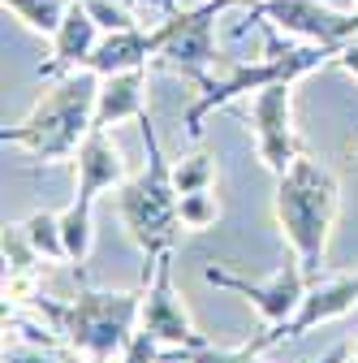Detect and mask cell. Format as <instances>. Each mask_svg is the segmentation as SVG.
<instances>
[{
  "label": "cell",
  "mask_w": 358,
  "mask_h": 363,
  "mask_svg": "<svg viewBox=\"0 0 358 363\" xmlns=\"http://www.w3.org/2000/svg\"><path fill=\"white\" fill-rule=\"evenodd\" d=\"M263 18V13H259ZM263 30V57H229L220 61L203 82H195V100L190 108L182 113V125H186V139H203V125L216 108H229L246 96H255V91L272 86V82H298L306 74L324 69L328 61H337L333 48H320V43H302V39H289L281 35L272 22H259Z\"/></svg>",
  "instance_id": "6da1fadb"
},
{
  "label": "cell",
  "mask_w": 358,
  "mask_h": 363,
  "mask_svg": "<svg viewBox=\"0 0 358 363\" xmlns=\"http://www.w3.org/2000/svg\"><path fill=\"white\" fill-rule=\"evenodd\" d=\"M30 307L74 354L91 359V363H121L125 346L139 333L143 286L139 290H96V286L78 281L69 298L39 294Z\"/></svg>",
  "instance_id": "7a4b0ae2"
},
{
  "label": "cell",
  "mask_w": 358,
  "mask_h": 363,
  "mask_svg": "<svg viewBox=\"0 0 358 363\" xmlns=\"http://www.w3.org/2000/svg\"><path fill=\"white\" fill-rule=\"evenodd\" d=\"M272 212L277 225L289 242V255L302 264L311 281H320V272L328 264V242H333V225L341 212V182L337 173L316 160V156H298L272 191Z\"/></svg>",
  "instance_id": "3957f363"
},
{
  "label": "cell",
  "mask_w": 358,
  "mask_h": 363,
  "mask_svg": "<svg viewBox=\"0 0 358 363\" xmlns=\"http://www.w3.org/2000/svg\"><path fill=\"white\" fill-rule=\"evenodd\" d=\"M96 100H100V74L91 69L65 74L52 82V91H43V100L22 121L0 130V143H13L43 164L74 160L82 139L96 130Z\"/></svg>",
  "instance_id": "277c9868"
},
{
  "label": "cell",
  "mask_w": 358,
  "mask_h": 363,
  "mask_svg": "<svg viewBox=\"0 0 358 363\" xmlns=\"http://www.w3.org/2000/svg\"><path fill=\"white\" fill-rule=\"evenodd\" d=\"M139 134H143V152H147V164L139 177H129L125 186H117V216L121 225L129 230L134 247L147 255V264L164 251L177 247V230H186L182 225V195L173 186V164L164 160V147H160V134L151 125V113L139 121Z\"/></svg>",
  "instance_id": "5b68a950"
},
{
  "label": "cell",
  "mask_w": 358,
  "mask_h": 363,
  "mask_svg": "<svg viewBox=\"0 0 358 363\" xmlns=\"http://www.w3.org/2000/svg\"><path fill=\"white\" fill-rule=\"evenodd\" d=\"M238 5H246V0H203L195 9H173L160 22L164 43L156 52V65L190 78V86L203 82L220 61H225V52H220V43H216V22L225 13H233Z\"/></svg>",
  "instance_id": "8992f818"
},
{
  "label": "cell",
  "mask_w": 358,
  "mask_h": 363,
  "mask_svg": "<svg viewBox=\"0 0 358 363\" xmlns=\"http://www.w3.org/2000/svg\"><path fill=\"white\" fill-rule=\"evenodd\" d=\"M203 281H207V286H220V290L242 294V298L263 315V320H267V329L294 320V311L302 307V298H306V290H311V277L302 272V264H298L294 255H289L267 281H250V277H242V272L225 268L220 259H207V264H203Z\"/></svg>",
  "instance_id": "52a82bcc"
},
{
  "label": "cell",
  "mask_w": 358,
  "mask_h": 363,
  "mask_svg": "<svg viewBox=\"0 0 358 363\" xmlns=\"http://www.w3.org/2000/svg\"><path fill=\"white\" fill-rule=\"evenodd\" d=\"M250 130H255V156L259 164L281 177L298 156L302 139L294 130V82H272L250 96Z\"/></svg>",
  "instance_id": "ba28073f"
},
{
  "label": "cell",
  "mask_w": 358,
  "mask_h": 363,
  "mask_svg": "<svg viewBox=\"0 0 358 363\" xmlns=\"http://www.w3.org/2000/svg\"><path fill=\"white\" fill-rule=\"evenodd\" d=\"M255 9L281 35L320 43V48H333V52H341L358 35V9H333L328 0H255Z\"/></svg>",
  "instance_id": "9c48e42d"
},
{
  "label": "cell",
  "mask_w": 358,
  "mask_h": 363,
  "mask_svg": "<svg viewBox=\"0 0 358 363\" xmlns=\"http://www.w3.org/2000/svg\"><path fill=\"white\" fill-rule=\"evenodd\" d=\"M139 329H147L151 337H160L164 346H177V350H199L207 342L195 329L186 303L177 298V286H173V251H164V255L151 259V277L143 281V315H139Z\"/></svg>",
  "instance_id": "30bf717a"
},
{
  "label": "cell",
  "mask_w": 358,
  "mask_h": 363,
  "mask_svg": "<svg viewBox=\"0 0 358 363\" xmlns=\"http://www.w3.org/2000/svg\"><path fill=\"white\" fill-rule=\"evenodd\" d=\"M354 307H358V268L333 272V277H324V281H311L302 307L294 311V320L272 325L267 333H259V346L272 350V346H281V342H298V337H306L311 329H320V325H328V320L350 315Z\"/></svg>",
  "instance_id": "8fae6325"
},
{
  "label": "cell",
  "mask_w": 358,
  "mask_h": 363,
  "mask_svg": "<svg viewBox=\"0 0 358 363\" xmlns=\"http://www.w3.org/2000/svg\"><path fill=\"white\" fill-rule=\"evenodd\" d=\"M100 39H104V30L91 18V9H86L82 0H74V9L65 13L61 30L52 35V52H48V61L39 65V78H65V74L86 69V61H91Z\"/></svg>",
  "instance_id": "7c38bea8"
},
{
  "label": "cell",
  "mask_w": 358,
  "mask_h": 363,
  "mask_svg": "<svg viewBox=\"0 0 358 363\" xmlns=\"http://www.w3.org/2000/svg\"><path fill=\"white\" fill-rule=\"evenodd\" d=\"M160 26H129V30H104V39L96 43L86 69L108 78V74H125V69H147L156 65V52H160Z\"/></svg>",
  "instance_id": "4fadbf2b"
},
{
  "label": "cell",
  "mask_w": 358,
  "mask_h": 363,
  "mask_svg": "<svg viewBox=\"0 0 358 363\" xmlns=\"http://www.w3.org/2000/svg\"><path fill=\"white\" fill-rule=\"evenodd\" d=\"M147 117V69H125L100 78V100H96V130H112L121 121H143Z\"/></svg>",
  "instance_id": "5bb4252c"
},
{
  "label": "cell",
  "mask_w": 358,
  "mask_h": 363,
  "mask_svg": "<svg viewBox=\"0 0 358 363\" xmlns=\"http://www.w3.org/2000/svg\"><path fill=\"white\" fill-rule=\"evenodd\" d=\"M22 230L30 238V247L39 251L43 264H69V251H65V230H61V212H30L22 220Z\"/></svg>",
  "instance_id": "9a60e30c"
},
{
  "label": "cell",
  "mask_w": 358,
  "mask_h": 363,
  "mask_svg": "<svg viewBox=\"0 0 358 363\" xmlns=\"http://www.w3.org/2000/svg\"><path fill=\"white\" fill-rule=\"evenodd\" d=\"M5 9L26 26V30H35V35H57L61 30V22H65V13L74 9V0H5Z\"/></svg>",
  "instance_id": "2e32d148"
},
{
  "label": "cell",
  "mask_w": 358,
  "mask_h": 363,
  "mask_svg": "<svg viewBox=\"0 0 358 363\" xmlns=\"http://www.w3.org/2000/svg\"><path fill=\"white\" fill-rule=\"evenodd\" d=\"M173 186L177 195H190V191H212L216 186V156L212 152H190L173 164Z\"/></svg>",
  "instance_id": "e0dca14e"
},
{
  "label": "cell",
  "mask_w": 358,
  "mask_h": 363,
  "mask_svg": "<svg viewBox=\"0 0 358 363\" xmlns=\"http://www.w3.org/2000/svg\"><path fill=\"white\" fill-rule=\"evenodd\" d=\"M177 212H182V225H186V230L203 234V230H216V220H220V199H216L212 191H190V195H182Z\"/></svg>",
  "instance_id": "ac0fdd59"
},
{
  "label": "cell",
  "mask_w": 358,
  "mask_h": 363,
  "mask_svg": "<svg viewBox=\"0 0 358 363\" xmlns=\"http://www.w3.org/2000/svg\"><path fill=\"white\" fill-rule=\"evenodd\" d=\"M91 18L100 22V30H129V26H143L139 9L129 5V0H82Z\"/></svg>",
  "instance_id": "d6986e66"
},
{
  "label": "cell",
  "mask_w": 358,
  "mask_h": 363,
  "mask_svg": "<svg viewBox=\"0 0 358 363\" xmlns=\"http://www.w3.org/2000/svg\"><path fill=\"white\" fill-rule=\"evenodd\" d=\"M259 354H263L259 337H250L246 346H216V342H203L199 350H186L182 363H250V359H259Z\"/></svg>",
  "instance_id": "ffe728a7"
},
{
  "label": "cell",
  "mask_w": 358,
  "mask_h": 363,
  "mask_svg": "<svg viewBox=\"0 0 358 363\" xmlns=\"http://www.w3.org/2000/svg\"><path fill=\"white\" fill-rule=\"evenodd\" d=\"M39 251L30 247L26 230H22V220L18 225H5V268H39Z\"/></svg>",
  "instance_id": "44dd1931"
},
{
  "label": "cell",
  "mask_w": 358,
  "mask_h": 363,
  "mask_svg": "<svg viewBox=\"0 0 358 363\" xmlns=\"http://www.w3.org/2000/svg\"><path fill=\"white\" fill-rule=\"evenodd\" d=\"M333 65H341V69H345L350 78H358V35H354V39L345 43L341 52H337V61H333Z\"/></svg>",
  "instance_id": "7402d4cb"
},
{
  "label": "cell",
  "mask_w": 358,
  "mask_h": 363,
  "mask_svg": "<svg viewBox=\"0 0 358 363\" xmlns=\"http://www.w3.org/2000/svg\"><path fill=\"white\" fill-rule=\"evenodd\" d=\"M350 354H354V359H358V342H350Z\"/></svg>",
  "instance_id": "603a6c76"
},
{
  "label": "cell",
  "mask_w": 358,
  "mask_h": 363,
  "mask_svg": "<svg viewBox=\"0 0 358 363\" xmlns=\"http://www.w3.org/2000/svg\"><path fill=\"white\" fill-rule=\"evenodd\" d=\"M345 363H358V359H354V354H350V359H345Z\"/></svg>",
  "instance_id": "cb8c5ba5"
},
{
  "label": "cell",
  "mask_w": 358,
  "mask_h": 363,
  "mask_svg": "<svg viewBox=\"0 0 358 363\" xmlns=\"http://www.w3.org/2000/svg\"><path fill=\"white\" fill-rule=\"evenodd\" d=\"M250 363H259V359H250Z\"/></svg>",
  "instance_id": "d4e9b609"
},
{
  "label": "cell",
  "mask_w": 358,
  "mask_h": 363,
  "mask_svg": "<svg viewBox=\"0 0 358 363\" xmlns=\"http://www.w3.org/2000/svg\"><path fill=\"white\" fill-rule=\"evenodd\" d=\"M147 5H151V0H147Z\"/></svg>",
  "instance_id": "484cf974"
}]
</instances>
